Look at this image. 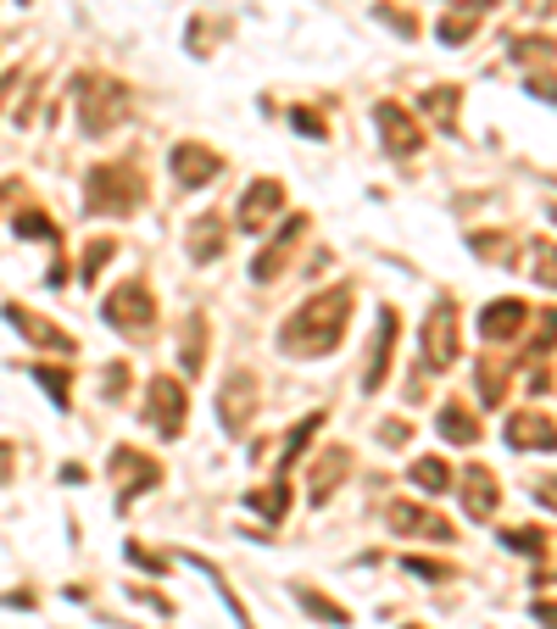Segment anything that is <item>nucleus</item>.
I'll return each instance as SVG.
<instances>
[{
    "mask_svg": "<svg viewBox=\"0 0 557 629\" xmlns=\"http://www.w3.org/2000/svg\"><path fill=\"white\" fill-rule=\"evenodd\" d=\"M101 384H107V396H112V402H117V396H123V384H128V362H112V368H107V379H101Z\"/></svg>",
    "mask_w": 557,
    "mask_h": 629,
    "instance_id": "32",
    "label": "nucleus"
},
{
    "mask_svg": "<svg viewBox=\"0 0 557 629\" xmlns=\"http://www.w3.org/2000/svg\"><path fill=\"white\" fill-rule=\"evenodd\" d=\"M346 307H351V284H335V289H323V296L301 301V312L278 329V346H285L290 357H323V351H335L341 334H346Z\"/></svg>",
    "mask_w": 557,
    "mask_h": 629,
    "instance_id": "1",
    "label": "nucleus"
},
{
    "mask_svg": "<svg viewBox=\"0 0 557 629\" xmlns=\"http://www.w3.org/2000/svg\"><path fill=\"white\" fill-rule=\"evenodd\" d=\"M469 513H474V518L496 513V479H491L485 468H474V473H469Z\"/></svg>",
    "mask_w": 557,
    "mask_h": 629,
    "instance_id": "23",
    "label": "nucleus"
},
{
    "mask_svg": "<svg viewBox=\"0 0 557 629\" xmlns=\"http://www.w3.org/2000/svg\"><path fill=\"white\" fill-rule=\"evenodd\" d=\"M7 479H12V446L0 441V485H7Z\"/></svg>",
    "mask_w": 557,
    "mask_h": 629,
    "instance_id": "33",
    "label": "nucleus"
},
{
    "mask_svg": "<svg viewBox=\"0 0 557 629\" xmlns=\"http://www.w3.org/2000/svg\"><path fill=\"white\" fill-rule=\"evenodd\" d=\"M178 368H184V373H201V368H207V318H201V312L184 318V334H178Z\"/></svg>",
    "mask_w": 557,
    "mask_h": 629,
    "instance_id": "16",
    "label": "nucleus"
},
{
    "mask_svg": "<svg viewBox=\"0 0 557 629\" xmlns=\"http://www.w3.org/2000/svg\"><path fill=\"white\" fill-rule=\"evenodd\" d=\"M301 229H307V218L296 212V218H285L278 223V234H273V246H262V257L251 262V279L257 284H268V279H278V268L290 262V251H296V239H301Z\"/></svg>",
    "mask_w": 557,
    "mask_h": 629,
    "instance_id": "11",
    "label": "nucleus"
},
{
    "mask_svg": "<svg viewBox=\"0 0 557 629\" xmlns=\"http://www.w3.org/2000/svg\"><path fill=\"white\" fill-rule=\"evenodd\" d=\"M146 207V173H139V162L117 157V162H101V168H89L84 178V212H96V218H128Z\"/></svg>",
    "mask_w": 557,
    "mask_h": 629,
    "instance_id": "2",
    "label": "nucleus"
},
{
    "mask_svg": "<svg viewBox=\"0 0 557 629\" xmlns=\"http://www.w3.org/2000/svg\"><path fill=\"white\" fill-rule=\"evenodd\" d=\"M318 429H323V412H307V418H301V423L285 434V452H278V468H296V462H301V452L312 446V434H318Z\"/></svg>",
    "mask_w": 557,
    "mask_h": 629,
    "instance_id": "19",
    "label": "nucleus"
},
{
    "mask_svg": "<svg viewBox=\"0 0 557 629\" xmlns=\"http://www.w3.org/2000/svg\"><path fill=\"white\" fill-rule=\"evenodd\" d=\"M296 602H301L307 613H318V618H330V624H346V607H335L330 596H318V591H296Z\"/></svg>",
    "mask_w": 557,
    "mask_h": 629,
    "instance_id": "28",
    "label": "nucleus"
},
{
    "mask_svg": "<svg viewBox=\"0 0 557 629\" xmlns=\"http://www.w3.org/2000/svg\"><path fill=\"white\" fill-rule=\"evenodd\" d=\"M290 123H296L301 134H312V139H323V118H318L312 107H296V112H290Z\"/></svg>",
    "mask_w": 557,
    "mask_h": 629,
    "instance_id": "30",
    "label": "nucleus"
},
{
    "mask_svg": "<svg viewBox=\"0 0 557 629\" xmlns=\"http://www.w3.org/2000/svg\"><path fill=\"white\" fill-rule=\"evenodd\" d=\"M451 296L446 301H435V312H430V323H424V362L430 368H446L451 357H457V323H451Z\"/></svg>",
    "mask_w": 557,
    "mask_h": 629,
    "instance_id": "10",
    "label": "nucleus"
},
{
    "mask_svg": "<svg viewBox=\"0 0 557 629\" xmlns=\"http://www.w3.org/2000/svg\"><path fill=\"white\" fill-rule=\"evenodd\" d=\"M184 407H190L184 384H178L173 373H157L151 391H146V407H139V418H146L162 441H178V434H184Z\"/></svg>",
    "mask_w": 557,
    "mask_h": 629,
    "instance_id": "4",
    "label": "nucleus"
},
{
    "mask_svg": "<svg viewBox=\"0 0 557 629\" xmlns=\"http://www.w3.org/2000/svg\"><path fill=\"white\" fill-rule=\"evenodd\" d=\"M278 212H285V184H278V178H251V189H246L235 223H240L246 234H262Z\"/></svg>",
    "mask_w": 557,
    "mask_h": 629,
    "instance_id": "9",
    "label": "nucleus"
},
{
    "mask_svg": "<svg viewBox=\"0 0 557 629\" xmlns=\"http://www.w3.org/2000/svg\"><path fill=\"white\" fill-rule=\"evenodd\" d=\"M112 479H117V507H128L134 496H146V491H157L162 485V462L157 457H146V452H134V446H117L112 452Z\"/></svg>",
    "mask_w": 557,
    "mask_h": 629,
    "instance_id": "7",
    "label": "nucleus"
},
{
    "mask_svg": "<svg viewBox=\"0 0 557 629\" xmlns=\"http://www.w3.org/2000/svg\"><path fill=\"white\" fill-rule=\"evenodd\" d=\"M7 323H12L17 334H28L34 346H51V351H62V357L73 351V334H62L57 323H45V318H34V312H28V307H17V301H7Z\"/></svg>",
    "mask_w": 557,
    "mask_h": 629,
    "instance_id": "13",
    "label": "nucleus"
},
{
    "mask_svg": "<svg viewBox=\"0 0 557 629\" xmlns=\"http://www.w3.org/2000/svg\"><path fill=\"white\" fill-rule=\"evenodd\" d=\"M34 373H39V384H51V396H57V407L67 412V407H73V396H67V384H73V379H67L62 368H34Z\"/></svg>",
    "mask_w": 557,
    "mask_h": 629,
    "instance_id": "29",
    "label": "nucleus"
},
{
    "mask_svg": "<svg viewBox=\"0 0 557 629\" xmlns=\"http://www.w3.org/2000/svg\"><path fill=\"white\" fill-rule=\"evenodd\" d=\"M168 168H173L178 189H207L228 162H223V151H212V145H201V139H178L173 157H168Z\"/></svg>",
    "mask_w": 557,
    "mask_h": 629,
    "instance_id": "6",
    "label": "nucleus"
},
{
    "mask_svg": "<svg viewBox=\"0 0 557 629\" xmlns=\"http://www.w3.org/2000/svg\"><path fill=\"white\" fill-rule=\"evenodd\" d=\"M12 84H17V67H12V73H0V107H7V95H12Z\"/></svg>",
    "mask_w": 557,
    "mask_h": 629,
    "instance_id": "34",
    "label": "nucleus"
},
{
    "mask_svg": "<svg viewBox=\"0 0 557 629\" xmlns=\"http://www.w3.org/2000/svg\"><path fill=\"white\" fill-rule=\"evenodd\" d=\"M12 229H17L23 239H45V246H57V223H51V212H39V207L17 212V218H12Z\"/></svg>",
    "mask_w": 557,
    "mask_h": 629,
    "instance_id": "22",
    "label": "nucleus"
},
{
    "mask_svg": "<svg viewBox=\"0 0 557 629\" xmlns=\"http://www.w3.org/2000/svg\"><path fill=\"white\" fill-rule=\"evenodd\" d=\"M251 507L257 513H268V523H278V518H285V485H268V491H251Z\"/></svg>",
    "mask_w": 557,
    "mask_h": 629,
    "instance_id": "26",
    "label": "nucleus"
},
{
    "mask_svg": "<svg viewBox=\"0 0 557 629\" xmlns=\"http://www.w3.org/2000/svg\"><path fill=\"white\" fill-rule=\"evenodd\" d=\"M374 118H380V128H385V151H396V157L407 151V157H412L418 145H424V139H418V123H412L401 107H391V101H385Z\"/></svg>",
    "mask_w": 557,
    "mask_h": 629,
    "instance_id": "15",
    "label": "nucleus"
},
{
    "mask_svg": "<svg viewBox=\"0 0 557 629\" xmlns=\"http://www.w3.org/2000/svg\"><path fill=\"white\" fill-rule=\"evenodd\" d=\"M441 434H451V441L469 446V441H474V418L462 412V407H446V412H441Z\"/></svg>",
    "mask_w": 557,
    "mask_h": 629,
    "instance_id": "27",
    "label": "nucleus"
},
{
    "mask_svg": "<svg viewBox=\"0 0 557 629\" xmlns=\"http://www.w3.org/2000/svg\"><path fill=\"white\" fill-rule=\"evenodd\" d=\"M346 473H351V452H346V446H330V452L312 462V473H307V496H312V502H330Z\"/></svg>",
    "mask_w": 557,
    "mask_h": 629,
    "instance_id": "12",
    "label": "nucleus"
},
{
    "mask_svg": "<svg viewBox=\"0 0 557 629\" xmlns=\"http://www.w3.org/2000/svg\"><path fill=\"white\" fill-rule=\"evenodd\" d=\"M391 523L401 529V535H430V541H451V523H441V518H430V513H418V507H407V502H396V507H391Z\"/></svg>",
    "mask_w": 557,
    "mask_h": 629,
    "instance_id": "17",
    "label": "nucleus"
},
{
    "mask_svg": "<svg viewBox=\"0 0 557 629\" xmlns=\"http://www.w3.org/2000/svg\"><path fill=\"white\" fill-rule=\"evenodd\" d=\"M184 246H190V262H218V257H223V246H228V223H223L218 212L196 218V223H190V239H184Z\"/></svg>",
    "mask_w": 557,
    "mask_h": 629,
    "instance_id": "14",
    "label": "nucleus"
},
{
    "mask_svg": "<svg viewBox=\"0 0 557 629\" xmlns=\"http://www.w3.org/2000/svg\"><path fill=\"white\" fill-rule=\"evenodd\" d=\"M412 485H424V491H446V485H451V468H446V462H435V457H424V462H412Z\"/></svg>",
    "mask_w": 557,
    "mask_h": 629,
    "instance_id": "24",
    "label": "nucleus"
},
{
    "mask_svg": "<svg viewBox=\"0 0 557 629\" xmlns=\"http://www.w3.org/2000/svg\"><path fill=\"white\" fill-rule=\"evenodd\" d=\"M128 563L151 568V574H162V568H168V557H157V552H146V546H134V541H128Z\"/></svg>",
    "mask_w": 557,
    "mask_h": 629,
    "instance_id": "31",
    "label": "nucleus"
},
{
    "mask_svg": "<svg viewBox=\"0 0 557 629\" xmlns=\"http://www.w3.org/2000/svg\"><path fill=\"white\" fill-rule=\"evenodd\" d=\"M251 412H257V379L240 368V373H228L223 391H218V423H223L228 434H240V429L251 423Z\"/></svg>",
    "mask_w": 557,
    "mask_h": 629,
    "instance_id": "8",
    "label": "nucleus"
},
{
    "mask_svg": "<svg viewBox=\"0 0 557 629\" xmlns=\"http://www.w3.org/2000/svg\"><path fill=\"white\" fill-rule=\"evenodd\" d=\"M519 323H524V307H519V301H496V307H485V318H480V329L491 334V341H507Z\"/></svg>",
    "mask_w": 557,
    "mask_h": 629,
    "instance_id": "20",
    "label": "nucleus"
},
{
    "mask_svg": "<svg viewBox=\"0 0 557 629\" xmlns=\"http://www.w3.org/2000/svg\"><path fill=\"white\" fill-rule=\"evenodd\" d=\"M107 323L117 329V334H146L151 329V318H157V296L139 279H128V284H117L112 296H107Z\"/></svg>",
    "mask_w": 557,
    "mask_h": 629,
    "instance_id": "5",
    "label": "nucleus"
},
{
    "mask_svg": "<svg viewBox=\"0 0 557 629\" xmlns=\"http://www.w3.org/2000/svg\"><path fill=\"white\" fill-rule=\"evenodd\" d=\"M391 341H396V312H380L374 362H368V379H362V391H380V384H385V368H391Z\"/></svg>",
    "mask_w": 557,
    "mask_h": 629,
    "instance_id": "18",
    "label": "nucleus"
},
{
    "mask_svg": "<svg viewBox=\"0 0 557 629\" xmlns=\"http://www.w3.org/2000/svg\"><path fill=\"white\" fill-rule=\"evenodd\" d=\"M112 251H117V246H112V239H96V246H84V262H78V273H84V284H96V279H101V268L112 262Z\"/></svg>",
    "mask_w": 557,
    "mask_h": 629,
    "instance_id": "25",
    "label": "nucleus"
},
{
    "mask_svg": "<svg viewBox=\"0 0 557 629\" xmlns=\"http://www.w3.org/2000/svg\"><path fill=\"white\" fill-rule=\"evenodd\" d=\"M507 441H513V446H530V441H546V446H557V429H552L546 418H530V412H519L513 423H507Z\"/></svg>",
    "mask_w": 557,
    "mask_h": 629,
    "instance_id": "21",
    "label": "nucleus"
},
{
    "mask_svg": "<svg viewBox=\"0 0 557 629\" xmlns=\"http://www.w3.org/2000/svg\"><path fill=\"white\" fill-rule=\"evenodd\" d=\"M78 89H84V101H78V118H84V134L89 139H101V134H112L128 112H134V95L117 84V78H78Z\"/></svg>",
    "mask_w": 557,
    "mask_h": 629,
    "instance_id": "3",
    "label": "nucleus"
}]
</instances>
